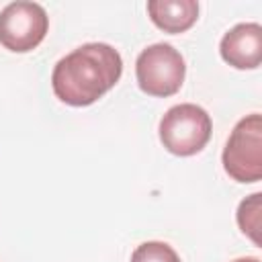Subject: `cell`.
I'll return each instance as SVG.
<instances>
[{"label":"cell","mask_w":262,"mask_h":262,"mask_svg":"<svg viewBox=\"0 0 262 262\" xmlns=\"http://www.w3.org/2000/svg\"><path fill=\"white\" fill-rule=\"evenodd\" d=\"M213 123L209 113L192 102H180L170 106L160 119V141L162 145L180 158L199 154L211 139Z\"/></svg>","instance_id":"7a4b0ae2"},{"label":"cell","mask_w":262,"mask_h":262,"mask_svg":"<svg viewBox=\"0 0 262 262\" xmlns=\"http://www.w3.org/2000/svg\"><path fill=\"white\" fill-rule=\"evenodd\" d=\"M231 262H260V260L258 258H252V256H246V258H235Z\"/></svg>","instance_id":"30bf717a"},{"label":"cell","mask_w":262,"mask_h":262,"mask_svg":"<svg viewBox=\"0 0 262 262\" xmlns=\"http://www.w3.org/2000/svg\"><path fill=\"white\" fill-rule=\"evenodd\" d=\"M237 225L239 229L256 244L260 246V219H262V194L254 192L246 196L237 207Z\"/></svg>","instance_id":"ba28073f"},{"label":"cell","mask_w":262,"mask_h":262,"mask_svg":"<svg viewBox=\"0 0 262 262\" xmlns=\"http://www.w3.org/2000/svg\"><path fill=\"white\" fill-rule=\"evenodd\" d=\"M223 170L229 178L242 184L262 178V117L260 113L246 115L233 127L221 154Z\"/></svg>","instance_id":"3957f363"},{"label":"cell","mask_w":262,"mask_h":262,"mask_svg":"<svg viewBox=\"0 0 262 262\" xmlns=\"http://www.w3.org/2000/svg\"><path fill=\"white\" fill-rule=\"evenodd\" d=\"M147 14L164 33H184L199 18V2L194 0H149Z\"/></svg>","instance_id":"52a82bcc"},{"label":"cell","mask_w":262,"mask_h":262,"mask_svg":"<svg viewBox=\"0 0 262 262\" xmlns=\"http://www.w3.org/2000/svg\"><path fill=\"white\" fill-rule=\"evenodd\" d=\"M49 31V16L37 2L16 0L0 10V45L12 53H27L41 45Z\"/></svg>","instance_id":"5b68a950"},{"label":"cell","mask_w":262,"mask_h":262,"mask_svg":"<svg viewBox=\"0 0 262 262\" xmlns=\"http://www.w3.org/2000/svg\"><path fill=\"white\" fill-rule=\"evenodd\" d=\"M219 53L235 70H256L262 61V27L258 23L235 25L221 37Z\"/></svg>","instance_id":"8992f818"},{"label":"cell","mask_w":262,"mask_h":262,"mask_svg":"<svg viewBox=\"0 0 262 262\" xmlns=\"http://www.w3.org/2000/svg\"><path fill=\"white\" fill-rule=\"evenodd\" d=\"M131 262H180V258L170 244L154 239L139 244L131 254Z\"/></svg>","instance_id":"9c48e42d"},{"label":"cell","mask_w":262,"mask_h":262,"mask_svg":"<svg viewBox=\"0 0 262 262\" xmlns=\"http://www.w3.org/2000/svg\"><path fill=\"white\" fill-rule=\"evenodd\" d=\"M186 76V63L170 43H154L135 59V78L141 92L156 98L176 94Z\"/></svg>","instance_id":"277c9868"},{"label":"cell","mask_w":262,"mask_h":262,"mask_svg":"<svg viewBox=\"0 0 262 262\" xmlns=\"http://www.w3.org/2000/svg\"><path fill=\"white\" fill-rule=\"evenodd\" d=\"M123 74L121 53L108 43H84L63 55L51 72L53 94L70 106L102 98Z\"/></svg>","instance_id":"6da1fadb"}]
</instances>
